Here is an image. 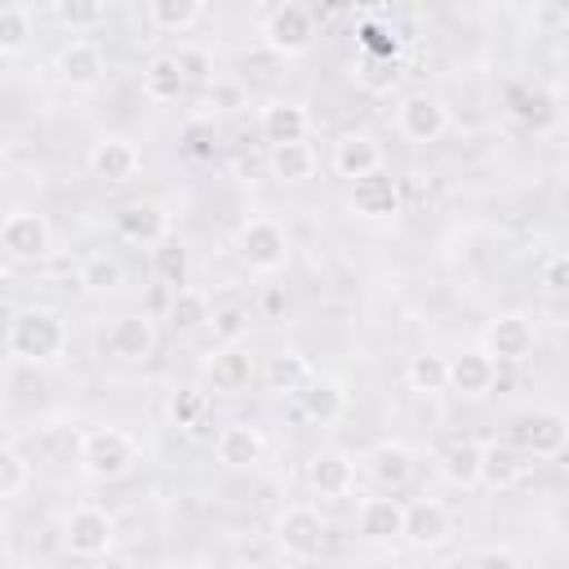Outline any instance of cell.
<instances>
[{
    "mask_svg": "<svg viewBox=\"0 0 569 569\" xmlns=\"http://www.w3.org/2000/svg\"><path fill=\"white\" fill-rule=\"evenodd\" d=\"M502 4H507L511 13H533V9H538V0H502Z\"/></svg>",
    "mask_w": 569,
    "mask_h": 569,
    "instance_id": "48",
    "label": "cell"
},
{
    "mask_svg": "<svg viewBox=\"0 0 569 569\" xmlns=\"http://www.w3.org/2000/svg\"><path fill=\"white\" fill-rule=\"evenodd\" d=\"M307 129H311V116H307V107L293 102V98H276V102H267L262 116H258V133H262L267 147H276V142H302Z\"/></svg>",
    "mask_w": 569,
    "mask_h": 569,
    "instance_id": "24",
    "label": "cell"
},
{
    "mask_svg": "<svg viewBox=\"0 0 569 569\" xmlns=\"http://www.w3.org/2000/svg\"><path fill=\"white\" fill-rule=\"evenodd\" d=\"M396 133L405 142H440L449 133V107L436 98V93H405L396 102Z\"/></svg>",
    "mask_w": 569,
    "mask_h": 569,
    "instance_id": "8",
    "label": "cell"
},
{
    "mask_svg": "<svg viewBox=\"0 0 569 569\" xmlns=\"http://www.w3.org/2000/svg\"><path fill=\"white\" fill-rule=\"evenodd\" d=\"M151 276L160 280V284H169V289H178V284H187L191 280V249L187 244H178V240H156L151 244Z\"/></svg>",
    "mask_w": 569,
    "mask_h": 569,
    "instance_id": "31",
    "label": "cell"
},
{
    "mask_svg": "<svg viewBox=\"0 0 569 569\" xmlns=\"http://www.w3.org/2000/svg\"><path fill=\"white\" fill-rule=\"evenodd\" d=\"M267 164H271V178L276 182H307L316 173V151H311L307 138L302 142H276Z\"/></svg>",
    "mask_w": 569,
    "mask_h": 569,
    "instance_id": "29",
    "label": "cell"
},
{
    "mask_svg": "<svg viewBox=\"0 0 569 569\" xmlns=\"http://www.w3.org/2000/svg\"><path fill=\"white\" fill-rule=\"evenodd\" d=\"M31 44V13L22 4H0V53L13 58Z\"/></svg>",
    "mask_w": 569,
    "mask_h": 569,
    "instance_id": "36",
    "label": "cell"
},
{
    "mask_svg": "<svg viewBox=\"0 0 569 569\" xmlns=\"http://www.w3.org/2000/svg\"><path fill=\"white\" fill-rule=\"evenodd\" d=\"M204 13V0H147V18L156 31H191Z\"/></svg>",
    "mask_w": 569,
    "mask_h": 569,
    "instance_id": "32",
    "label": "cell"
},
{
    "mask_svg": "<svg viewBox=\"0 0 569 569\" xmlns=\"http://www.w3.org/2000/svg\"><path fill=\"white\" fill-rule=\"evenodd\" d=\"M565 445H569V418L560 409H551V405L547 409H533V413H525L516 422V449L525 458L551 462V458L565 453Z\"/></svg>",
    "mask_w": 569,
    "mask_h": 569,
    "instance_id": "10",
    "label": "cell"
},
{
    "mask_svg": "<svg viewBox=\"0 0 569 569\" xmlns=\"http://www.w3.org/2000/svg\"><path fill=\"white\" fill-rule=\"evenodd\" d=\"M182 93H187V76H182V67H178V58H173V53L151 58L147 71H142V98L156 102V107H169V102H178Z\"/></svg>",
    "mask_w": 569,
    "mask_h": 569,
    "instance_id": "28",
    "label": "cell"
},
{
    "mask_svg": "<svg viewBox=\"0 0 569 569\" xmlns=\"http://www.w3.org/2000/svg\"><path fill=\"white\" fill-rule=\"evenodd\" d=\"M31 480V462L13 449V445H0V498H13L22 493Z\"/></svg>",
    "mask_w": 569,
    "mask_h": 569,
    "instance_id": "40",
    "label": "cell"
},
{
    "mask_svg": "<svg viewBox=\"0 0 569 569\" xmlns=\"http://www.w3.org/2000/svg\"><path fill=\"white\" fill-rule=\"evenodd\" d=\"M4 169H9V142L0 138V178H4Z\"/></svg>",
    "mask_w": 569,
    "mask_h": 569,
    "instance_id": "49",
    "label": "cell"
},
{
    "mask_svg": "<svg viewBox=\"0 0 569 569\" xmlns=\"http://www.w3.org/2000/svg\"><path fill=\"white\" fill-rule=\"evenodd\" d=\"M307 489L316 493V498H347L351 489H356V458L351 453H342V449H320V453H311V462H307Z\"/></svg>",
    "mask_w": 569,
    "mask_h": 569,
    "instance_id": "16",
    "label": "cell"
},
{
    "mask_svg": "<svg viewBox=\"0 0 569 569\" xmlns=\"http://www.w3.org/2000/svg\"><path fill=\"white\" fill-rule=\"evenodd\" d=\"M133 462H138V440L129 431H120V427H93V431H84L76 440V467L93 485L129 476Z\"/></svg>",
    "mask_w": 569,
    "mask_h": 569,
    "instance_id": "2",
    "label": "cell"
},
{
    "mask_svg": "<svg viewBox=\"0 0 569 569\" xmlns=\"http://www.w3.org/2000/svg\"><path fill=\"white\" fill-rule=\"evenodd\" d=\"M293 405H298V418L316 422V427H329L347 413V387L329 373H311L298 391H293Z\"/></svg>",
    "mask_w": 569,
    "mask_h": 569,
    "instance_id": "15",
    "label": "cell"
},
{
    "mask_svg": "<svg viewBox=\"0 0 569 569\" xmlns=\"http://www.w3.org/2000/svg\"><path fill=\"white\" fill-rule=\"evenodd\" d=\"M0 249L9 258H18V262H44L53 253V231H49L44 213H36V209L4 213V222H0Z\"/></svg>",
    "mask_w": 569,
    "mask_h": 569,
    "instance_id": "9",
    "label": "cell"
},
{
    "mask_svg": "<svg viewBox=\"0 0 569 569\" xmlns=\"http://www.w3.org/2000/svg\"><path fill=\"white\" fill-rule=\"evenodd\" d=\"M27 13H53L58 9V0H18Z\"/></svg>",
    "mask_w": 569,
    "mask_h": 569,
    "instance_id": "47",
    "label": "cell"
},
{
    "mask_svg": "<svg viewBox=\"0 0 569 569\" xmlns=\"http://www.w3.org/2000/svg\"><path fill=\"white\" fill-rule=\"evenodd\" d=\"M356 529L365 542H400V529H405V502L400 498H365L360 502V516H356Z\"/></svg>",
    "mask_w": 569,
    "mask_h": 569,
    "instance_id": "25",
    "label": "cell"
},
{
    "mask_svg": "<svg viewBox=\"0 0 569 569\" xmlns=\"http://www.w3.org/2000/svg\"><path fill=\"white\" fill-rule=\"evenodd\" d=\"M453 533V520L449 511L436 502V498H422V502H409L405 507V529H400V542L418 547V551H436L445 547Z\"/></svg>",
    "mask_w": 569,
    "mask_h": 569,
    "instance_id": "17",
    "label": "cell"
},
{
    "mask_svg": "<svg viewBox=\"0 0 569 569\" xmlns=\"http://www.w3.org/2000/svg\"><path fill=\"white\" fill-rule=\"evenodd\" d=\"M116 542V516L107 507H93V502H80L67 511L62 520V547L76 556V560H98L107 556Z\"/></svg>",
    "mask_w": 569,
    "mask_h": 569,
    "instance_id": "5",
    "label": "cell"
},
{
    "mask_svg": "<svg viewBox=\"0 0 569 569\" xmlns=\"http://www.w3.org/2000/svg\"><path fill=\"white\" fill-rule=\"evenodd\" d=\"M271 538H276V547H280L284 560L307 565V560H320V556H325V547H329V525H325V516H320L316 507L289 502V507L276 516Z\"/></svg>",
    "mask_w": 569,
    "mask_h": 569,
    "instance_id": "3",
    "label": "cell"
},
{
    "mask_svg": "<svg viewBox=\"0 0 569 569\" xmlns=\"http://www.w3.org/2000/svg\"><path fill=\"white\" fill-rule=\"evenodd\" d=\"M116 231L133 244H156L169 236V213L156 204V200H124L116 213H111Z\"/></svg>",
    "mask_w": 569,
    "mask_h": 569,
    "instance_id": "22",
    "label": "cell"
},
{
    "mask_svg": "<svg viewBox=\"0 0 569 569\" xmlns=\"http://www.w3.org/2000/svg\"><path fill=\"white\" fill-rule=\"evenodd\" d=\"M262 307H267V316H280V307H284L280 289H267V293H262Z\"/></svg>",
    "mask_w": 569,
    "mask_h": 569,
    "instance_id": "46",
    "label": "cell"
},
{
    "mask_svg": "<svg viewBox=\"0 0 569 569\" xmlns=\"http://www.w3.org/2000/svg\"><path fill=\"white\" fill-rule=\"evenodd\" d=\"M84 164H89V173H93V178H102V182H116V187H120V182H133V178L142 173V151H138V142H133V138L107 133V138L89 142Z\"/></svg>",
    "mask_w": 569,
    "mask_h": 569,
    "instance_id": "12",
    "label": "cell"
},
{
    "mask_svg": "<svg viewBox=\"0 0 569 569\" xmlns=\"http://www.w3.org/2000/svg\"><path fill=\"white\" fill-rule=\"evenodd\" d=\"M178 67H182V76H187V84H204V80H213V58L200 49V44H178Z\"/></svg>",
    "mask_w": 569,
    "mask_h": 569,
    "instance_id": "42",
    "label": "cell"
},
{
    "mask_svg": "<svg viewBox=\"0 0 569 569\" xmlns=\"http://www.w3.org/2000/svg\"><path fill=\"white\" fill-rule=\"evenodd\" d=\"M351 4H356V9H382L387 0H351Z\"/></svg>",
    "mask_w": 569,
    "mask_h": 569,
    "instance_id": "50",
    "label": "cell"
},
{
    "mask_svg": "<svg viewBox=\"0 0 569 569\" xmlns=\"http://www.w3.org/2000/svg\"><path fill=\"white\" fill-rule=\"evenodd\" d=\"M213 329V342H244L249 333V307L244 302H222V307H209V320Z\"/></svg>",
    "mask_w": 569,
    "mask_h": 569,
    "instance_id": "35",
    "label": "cell"
},
{
    "mask_svg": "<svg viewBox=\"0 0 569 569\" xmlns=\"http://www.w3.org/2000/svg\"><path fill=\"white\" fill-rule=\"evenodd\" d=\"M204 378L218 396H240L249 391V382L258 378V360L244 342H218L213 356L204 360Z\"/></svg>",
    "mask_w": 569,
    "mask_h": 569,
    "instance_id": "13",
    "label": "cell"
},
{
    "mask_svg": "<svg viewBox=\"0 0 569 569\" xmlns=\"http://www.w3.org/2000/svg\"><path fill=\"white\" fill-rule=\"evenodd\" d=\"M156 347H160V329H156V320L142 316V311L116 316V320L107 325V333H102V351H107L111 360H124V365H147V360L156 356Z\"/></svg>",
    "mask_w": 569,
    "mask_h": 569,
    "instance_id": "6",
    "label": "cell"
},
{
    "mask_svg": "<svg viewBox=\"0 0 569 569\" xmlns=\"http://www.w3.org/2000/svg\"><path fill=\"white\" fill-rule=\"evenodd\" d=\"M102 9H107V0H58L53 18H58L67 31H89V27L102 22Z\"/></svg>",
    "mask_w": 569,
    "mask_h": 569,
    "instance_id": "37",
    "label": "cell"
},
{
    "mask_svg": "<svg viewBox=\"0 0 569 569\" xmlns=\"http://www.w3.org/2000/svg\"><path fill=\"white\" fill-rule=\"evenodd\" d=\"M542 284H547L551 298H565V289H569V258L565 253H551L542 262Z\"/></svg>",
    "mask_w": 569,
    "mask_h": 569,
    "instance_id": "44",
    "label": "cell"
},
{
    "mask_svg": "<svg viewBox=\"0 0 569 569\" xmlns=\"http://www.w3.org/2000/svg\"><path fill=\"white\" fill-rule=\"evenodd\" d=\"M164 413H169V422H173V427H182V431H200V418H204V396L182 387V391H173V396H169Z\"/></svg>",
    "mask_w": 569,
    "mask_h": 569,
    "instance_id": "39",
    "label": "cell"
},
{
    "mask_svg": "<svg viewBox=\"0 0 569 569\" xmlns=\"http://www.w3.org/2000/svg\"><path fill=\"white\" fill-rule=\"evenodd\" d=\"M405 382H409V391H418V396L445 391V356H436V351L409 356V360H405Z\"/></svg>",
    "mask_w": 569,
    "mask_h": 569,
    "instance_id": "34",
    "label": "cell"
},
{
    "mask_svg": "<svg viewBox=\"0 0 569 569\" xmlns=\"http://www.w3.org/2000/svg\"><path fill=\"white\" fill-rule=\"evenodd\" d=\"M204 320H209V298L191 284H178L169 298V325L178 333H191V329H204Z\"/></svg>",
    "mask_w": 569,
    "mask_h": 569,
    "instance_id": "33",
    "label": "cell"
},
{
    "mask_svg": "<svg viewBox=\"0 0 569 569\" xmlns=\"http://www.w3.org/2000/svg\"><path fill=\"white\" fill-rule=\"evenodd\" d=\"M347 204L356 218L365 222H382V218H396L400 213V182L382 169H369L360 178H351V191H347Z\"/></svg>",
    "mask_w": 569,
    "mask_h": 569,
    "instance_id": "11",
    "label": "cell"
},
{
    "mask_svg": "<svg viewBox=\"0 0 569 569\" xmlns=\"http://www.w3.org/2000/svg\"><path fill=\"white\" fill-rule=\"evenodd\" d=\"M507 102H511V116L525 120V124H547V120L556 116V111H551V98L538 93V89H511Z\"/></svg>",
    "mask_w": 569,
    "mask_h": 569,
    "instance_id": "38",
    "label": "cell"
},
{
    "mask_svg": "<svg viewBox=\"0 0 569 569\" xmlns=\"http://www.w3.org/2000/svg\"><path fill=\"white\" fill-rule=\"evenodd\" d=\"M467 560H471V565H520V551L498 542V547H480V551H471Z\"/></svg>",
    "mask_w": 569,
    "mask_h": 569,
    "instance_id": "45",
    "label": "cell"
},
{
    "mask_svg": "<svg viewBox=\"0 0 569 569\" xmlns=\"http://www.w3.org/2000/svg\"><path fill=\"white\" fill-rule=\"evenodd\" d=\"M4 351L18 365H49L67 351V320L53 307H22L4 329Z\"/></svg>",
    "mask_w": 569,
    "mask_h": 569,
    "instance_id": "1",
    "label": "cell"
},
{
    "mask_svg": "<svg viewBox=\"0 0 569 569\" xmlns=\"http://www.w3.org/2000/svg\"><path fill=\"white\" fill-rule=\"evenodd\" d=\"M213 453H218L222 467H231V471H249V467L262 462V453H267V436H262V427H253V422H227V427L213 436Z\"/></svg>",
    "mask_w": 569,
    "mask_h": 569,
    "instance_id": "18",
    "label": "cell"
},
{
    "mask_svg": "<svg viewBox=\"0 0 569 569\" xmlns=\"http://www.w3.org/2000/svg\"><path fill=\"white\" fill-rule=\"evenodd\" d=\"M311 36H316V22H311V13L302 4H280V9H271L262 18V44L271 53H284V58L302 53L311 44Z\"/></svg>",
    "mask_w": 569,
    "mask_h": 569,
    "instance_id": "14",
    "label": "cell"
},
{
    "mask_svg": "<svg viewBox=\"0 0 569 569\" xmlns=\"http://www.w3.org/2000/svg\"><path fill=\"white\" fill-rule=\"evenodd\" d=\"M356 36H360L365 58H396V53H400L396 31H391V27H382V22H373V18H365V22L356 27Z\"/></svg>",
    "mask_w": 569,
    "mask_h": 569,
    "instance_id": "41",
    "label": "cell"
},
{
    "mask_svg": "<svg viewBox=\"0 0 569 569\" xmlns=\"http://www.w3.org/2000/svg\"><path fill=\"white\" fill-rule=\"evenodd\" d=\"M329 164H333L338 178L351 182V178H360V173H369V169H382V142H378L373 133H365V129H351V133H342V138L333 142Z\"/></svg>",
    "mask_w": 569,
    "mask_h": 569,
    "instance_id": "21",
    "label": "cell"
},
{
    "mask_svg": "<svg viewBox=\"0 0 569 569\" xmlns=\"http://www.w3.org/2000/svg\"><path fill=\"white\" fill-rule=\"evenodd\" d=\"M538 347V333H533V320L525 311H498L485 333H480V351L489 360H502V365H520L529 360Z\"/></svg>",
    "mask_w": 569,
    "mask_h": 569,
    "instance_id": "7",
    "label": "cell"
},
{
    "mask_svg": "<svg viewBox=\"0 0 569 569\" xmlns=\"http://www.w3.org/2000/svg\"><path fill=\"white\" fill-rule=\"evenodd\" d=\"M80 284H89V289H116V284H120V262H111V258H89L84 271H80Z\"/></svg>",
    "mask_w": 569,
    "mask_h": 569,
    "instance_id": "43",
    "label": "cell"
},
{
    "mask_svg": "<svg viewBox=\"0 0 569 569\" xmlns=\"http://www.w3.org/2000/svg\"><path fill=\"white\" fill-rule=\"evenodd\" d=\"M529 458L516 445H480V485L485 489H511L520 485Z\"/></svg>",
    "mask_w": 569,
    "mask_h": 569,
    "instance_id": "27",
    "label": "cell"
},
{
    "mask_svg": "<svg viewBox=\"0 0 569 569\" xmlns=\"http://www.w3.org/2000/svg\"><path fill=\"white\" fill-rule=\"evenodd\" d=\"M236 253L244 258L249 271L276 276V271L289 267L293 240H289V231H284L276 218H249V222H240V231H236Z\"/></svg>",
    "mask_w": 569,
    "mask_h": 569,
    "instance_id": "4",
    "label": "cell"
},
{
    "mask_svg": "<svg viewBox=\"0 0 569 569\" xmlns=\"http://www.w3.org/2000/svg\"><path fill=\"white\" fill-rule=\"evenodd\" d=\"M307 378H311V365H307V356H298V351H276V356H267V365H262V382H267V391H276V396H293Z\"/></svg>",
    "mask_w": 569,
    "mask_h": 569,
    "instance_id": "30",
    "label": "cell"
},
{
    "mask_svg": "<svg viewBox=\"0 0 569 569\" xmlns=\"http://www.w3.org/2000/svg\"><path fill=\"white\" fill-rule=\"evenodd\" d=\"M53 67H58V76H62L71 89H93V84L107 76V58H102V49H98L93 40H71V44H62L58 58H53Z\"/></svg>",
    "mask_w": 569,
    "mask_h": 569,
    "instance_id": "23",
    "label": "cell"
},
{
    "mask_svg": "<svg viewBox=\"0 0 569 569\" xmlns=\"http://www.w3.org/2000/svg\"><path fill=\"white\" fill-rule=\"evenodd\" d=\"M365 476H369L378 489H387V493L405 489V485L413 480V449H409L405 440H378V445L365 453Z\"/></svg>",
    "mask_w": 569,
    "mask_h": 569,
    "instance_id": "19",
    "label": "cell"
},
{
    "mask_svg": "<svg viewBox=\"0 0 569 569\" xmlns=\"http://www.w3.org/2000/svg\"><path fill=\"white\" fill-rule=\"evenodd\" d=\"M436 471L453 489H476L480 485V445L476 440H449V445H440Z\"/></svg>",
    "mask_w": 569,
    "mask_h": 569,
    "instance_id": "26",
    "label": "cell"
},
{
    "mask_svg": "<svg viewBox=\"0 0 569 569\" xmlns=\"http://www.w3.org/2000/svg\"><path fill=\"white\" fill-rule=\"evenodd\" d=\"M493 382H498V360H489L480 347H476V351L445 356V391H458V396H485Z\"/></svg>",
    "mask_w": 569,
    "mask_h": 569,
    "instance_id": "20",
    "label": "cell"
}]
</instances>
